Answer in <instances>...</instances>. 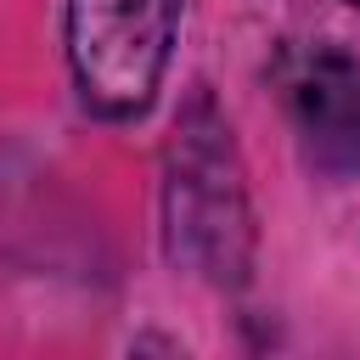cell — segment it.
<instances>
[{
    "mask_svg": "<svg viewBox=\"0 0 360 360\" xmlns=\"http://www.w3.org/2000/svg\"><path fill=\"white\" fill-rule=\"evenodd\" d=\"M354 6H360V0H354Z\"/></svg>",
    "mask_w": 360,
    "mask_h": 360,
    "instance_id": "obj_4",
    "label": "cell"
},
{
    "mask_svg": "<svg viewBox=\"0 0 360 360\" xmlns=\"http://www.w3.org/2000/svg\"><path fill=\"white\" fill-rule=\"evenodd\" d=\"M287 101L321 169H360V68L343 51H309L287 79Z\"/></svg>",
    "mask_w": 360,
    "mask_h": 360,
    "instance_id": "obj_3",
    "label": "cell"
},
{
    "mask_svg": "<svg viewBox=\"0 0 360 360\" xmlns=\"http://www.w3.org/2000/svg\"><path fill=\"white\" fill-rule=\"evenodd\" d=\"M163 236L169 259L236 287L253 259V214H248V186L242 163L231 146V129L214 118L208 101H197L174 141H169V169H163Z\"/></svg>",
    "mask_w": 360,
    "mask_h": 360,
    "instance_id": "obj_1",
    "label": "cell"
},
{
    "mask_svg": "<svg viewBox=\"0 0 360 360\" xmlns=\"http://www.w3.org/2000/svg\"><path fill=\"white\" fill-rule=\"evenodd\" d=\"M186 0H68V62L84 107L141 118L163 84Z\"/></svg>",
    "mask_w": 360,
    "mask_h": 360,
    "instance_id": "obj_2",
    "label": "cell"
}]
</instances>
